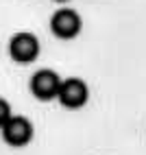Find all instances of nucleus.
Instances as JSON below:
<instances>
[{
    "instance_id": "nucleus-7",
    "label": "nucleus",
    "mask_w": 146,
    "mask_h": 155,
    "mask_svg": "<svg viewBox=\"0 0 146 155\" xmlns=\"http://www.w3.org/2000/svg\"><path fill=\"white\" fill-rule=\"evenodd\" d=\"M57 2H66V0H57Z\"/></svg>"
},
{
    "instance_id": "nucleus-4",
    "label": "nucleus",
    "mask_w": 146,
    "mask_h": 155,
    "mask_svg": "<svg viewBox=\"0 0 146 155\" xmlns=\"http://www.w3.org/2000/svg\"><path fill=\"white\" fill-rule=\"evenodd\" d=\"M81 15L74 9H59L55 11V15L50 18V31L53 35L59 39H72L79 35L81 31Z\"/></svg>"
},
{
    "instance_id": "nucleus-1",
    "label": "nucleus",
    "mask_w": 146,
    "mask_h": 155,
    "mask_svg": "<svg viewBox=\"0 0 146 155\" xmlns=\"http://www.w3.org/2000/svg\"><path fill=\"white\" fill-rule=\"evenodd\" d=\"M9 55L15 64H31L39 55V39L28 31L15 33L9 42Z\"/></svg>"
},
{
    "instance_id": "nucleus-2",
    "label": "nucleus",
    "mask_w": 146,
    "mask_h": 155,
    "mask_svg": "<svg viewBox=\"0 0 146 155\" xmlns=\"http://www.w3.org/2000/svg\"><path fill=\"white\" fill-rule=\"evenodd\" d=\"M61 85V79L55 70L41 68L31 77V94L39 101H53L57 98V92Z\"/></svg>"
},
{
    "instance_id": "nucleus-6",
    "label": "nucleus",
    "mask_w": 146,
    "mask_h": 155,
    "mask_svg": "<svg viewBox=\"0 0 146 155\" xmlns=\"http://www.w3.org/2000/svg\"><path fill=\"white\" fill-rule=\"evenodd\" d=\"M9 118H11V105H9L5 98H0V127H2Z\"/></svg>"
},
{
    "instance_id": "nucleus-3",
    "label": "nucleus",
    "mask_w": 146,
    "mask_h": 155,
    "mask_svg": "<svg viewBox=\"0 0 146 155\" xmlns=\"http://www.w3.org/2000/svg\"><path fill=\"white\" fill-rule=\"evenodd\" d=\"M0 131H2V140L7 144H11V147H24L33 138V125H31V120L24 116H13V114L0 127Z\"/></svg>"
},
{
    "instance_id": "nucleus-5",
    "label": "nucleus",
    "mask_w": 146,
    "mask_h": 155,
    "mask_svg": "<svg viewBox=\"0 0 146 155\" xmlns=\"http://www.w3.org/2000/svg\"><path fill=\"white\" fill-rule=\"evenodd\" d=\"M87 96H89V90L85 85V81L81 79H66L61 81L59 85V92H57V98L63 107L68 109H79L87 103Z\"/></svg>"
}]
</instances>
